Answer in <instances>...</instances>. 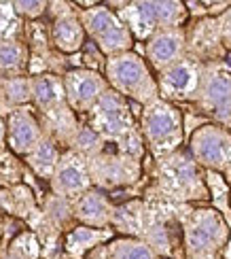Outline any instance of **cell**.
<instances>
[{"instance_id": "cell-33", "label": "cell", "mask_w": 231, "mask_h": 259, "mask_svg": "<svg viewBox=\"0 0 231 259\" xmlns=\"http://www.w3.org/2000/svg\"><path fill=\"white\" fill-rule=\"evenodd\" d=\"M9 249L15 251L24 259H40V255H42V244L32 230H21L15 238L11 240Z\"/></svg>"}, {"instance_id": "cell-27", "label": "cell", "mask_w": 231, "mask_h": 259, "mask_svg": "<svg viewBox=\"0 0 231 259\" xmlns=\"http://www.w3.org/2000/svg\"><path fill=\"white\" fill-rule=\"evenodd\" d=\"M153 11L159 30L184 28L189 21V9L182 0H153Z\"/></svg>"}, {"instance_id": "cell-37", "label": "cell", "mask_w": 231, "mask_h": 259, "mask_svg": "<svg viewBox=\"0 0 231 259\" xmlns=\"http://www.w3.org/2000/svg\"><path fill=\"white\" fill-rule=\"evenodd\" d=\"M7 147V123L5 117H0V149Z\"/></svg>"}, {"instance_id": "cell-28", "label": "cell", "mask_w": 231, "mask_h": 259, "mask_svg": "<svg viewBox=\"0 0 231 259\" xmlns=\"http://www.w3.org/2000/svg\"><path fill=\"white\" fill-rule=\"evenodd\" d=\"M108 246V259H159V255L140 238H123L111 240Z\"/></svg>"}, {"instance_id": "cell-12", "label": "cell", "mask_w": 231, "mask_h": 259, "mask_svg": "<svg viewBox=\"0 0 231 259\" xmlns=\"http://www.w3.org/2000/svg\"><path fill=\"white\" fill-rule=\"evenodd\" d=\"M184 45H187V56L195 58L202 64L223 62L229 58V53L223 45L216 17L191 19L184 26Z\"/></svg>"}, {"instance_id": "cell-21", "label": "cell", "mask_w": 231, "mask_h": 259, "mask_svg": "<svg viewBox=\"0 0 231 259\" xmlns=\"http://www.w3.org/2000/svg\"><path fill=\"white\" fill-rule=\"evenodd\" d=\"M30 94H32V109H34V113H47L66 104L62 77L53 72H42L30 77Z\"/></svg>"}, {"instance_id": "cell-30", "label": "cell", "mask_w": 231, "mask_h": 259, "mask_svg": "<svg viewBox=\"0 0 231 259\" xmlns=\"http://www.w3.org/2000/svg\"><path fill=\"white\" fill-rule=\"evenodd\" d=\"M106 147V143L102 140V136L96 132L94 127H89L85 121L79 123V130H76V134L72 138V143H70V151H74V153H79L83 155L85 159H91L96 157L98 153H102Z\"/></svg>"}, {"instance_id": "cell-32", "label": "cell", "mask_w": 231, "mask_h": 259, "mask_svg": "<svg viewBox=\"0 0 231 259\" xmlns=\"http://www.w3.org/2000/svg\"><path fill=\"white\" fill-rule=\"evenodd\" d=\"M24 26L13 3H0V40H24Z\"/></svg>"}, {"instance_id": "cell-39", "label": "cell", "mask_w": 231, "mask_h": 259, "mask_svg": "<svg viewBox=\"0 0 231 259\" xmlns=\"http://www.w3.org/2000/svg\"><path fill=\"white\" fill-rule=\"evenodd\" d=\"M5 234V217H3V210H0V238H3Z\"/></svg>"}, {"instance_id": "cell-8", "label": "cell", "mask_w": 231, "mask_h": 259, "mask_svg": "<svg viewBox=\"0 0 231 259\" xmlns=\"http://www.w3.org/2000/svg\"><path fill=\"white\" fill-rule=\"evenodd\" d=\"M189 155L204 172L225 175L231 168V132L216 123H202L189 136Z\"/></svg>"}, {"instance_id": "cell-40", "label": "cell", "mask_w": 231, "mask_h": 259, "mask_svg": "<svg viewBox=\"0 0 231 259\" xmlns=\"http://www.w3.org/2000/svg\"><path fill=\"white\" fill-rule=\"evenodd\" d=\"M225 181H227V183H229V181H231V168H229V170H227V172H225Z\"/></svg>"}, {"instance_id": "cell-26", "label": "cell", "mask_w": 231, "mask_h": 259, "mask_svg": "<svg viewBox=\"0 0 231 259\" xmlns=\"http://www.w3.org/2000/svg\"><path fill=\"white\" fill-rule=\"evenodd\" d=\"M142 219H145V202L131 200L121 206H115L111 228L115 232H123L129 238H140L142 232Z\"/></svg>"}, {"instance_id": "cell-19", "label": "cell", "mask_w": 231, "mask_h": 259, "mask_svg": "<svg viewBox=\"0 0 231 259\" xmlns=\"http://www.w3.org/2000/svg\"><path fill=\"white\" fill-rule=\"evenodd\" d=\"M119 19L125 24L129 34L134 40H149L155 32L159 30L155 11H153V0H131V3H123L117 11Z\"/></svg>"}, {"instance_id": "cell-2", "label": "cell", "mask_w": 231, "mask_h": 259, "mask_svg": "<svg viewBox=\"0 0 231 259\" xmlns=\"http://www.w3.org/2000/svg\"><path fill=\"white\" fill-rule=\"evenodd\" d=\"M180 223L182 251L187 255H221L231 238V230L221 210L214 206H187L174 204Z\"/></svg>"}, {"instance_id": "cell-22", "label": "cell", "mask_w": 231, "mask_h": 259, "mask_svg": "<svg viewBox=\"0 0 231 259\" xmlns=\"http://www.w3.org/2000/svg\"><path fill=\"white\" fill-rule=\"evenodd\" d=\"M0 210L24 221H32L38 214V204L28 185H15L9 189H0Z\"/></svg>"}, {"instance_id": "cell-4", "label": "cell", "mask_w": 231, "mask_h": 259, "mask_svg": "<svg viewBox=\"0 0 231 259\" xmlns=\"http://www.w3.org/2000/svg\"><path fill=\"white\" fill-rule=\"evenodd\" d=\"M108 88L123 96L125 100L149 104L155 98H159L155 77L149 68L145 58L138 56L134 51H125L119 56L106 58L104 62V74Z\"/></svg>"}, {"instance_id": "cell-34", "label": "cell", "mask_w": 231, "mask_h": 259, "mask_svg": "<svg viewBox=\"0 0 231 259\" xmlns=\"http://www.w3.org/2000/svg\"><path fill=\"white\" fill-rule=\"evenodd\" d=\"M47 7H49L47 0H15V3H13L15 13L21 19H26V21L40 19L42 15L47 13Z\"/></svg>"}, {"instance_id": "cell-43", "label": "cell", "mask_w": 231, "mask_h": 259, "mask_svg": "<svg viewBox=\"0 0 231 259\" xmlns=\"http://www.w3.org/2000/svg\"><path fill=\"white\" fill-rule=\"evenodd\" d=\"M221 259H223V257H221Z\"/></svg>"}, {"instance_id": "cell-35", "label": "cell", "mask_w": 231, "mask_h": 259, "mask_svg": "<svg viewBox=\"0 0 231 259\" xmlns=\"http://www.w3.org/2000/svg\"><path fill=\"white\" fill-rule=\"evenodd\" d=\"M218 21V30H221V38H223V45L227 49V53H231V7L216 17Z\"/></svg>"}, {"instance_id": "cell-38", "label": "cell", "mask_w": 231, "mask_h": 259, "mask_svg": "<svg viewBox=\"0 0 231 259\" xmlns=\"http://www.w3.org/2000/svg\"><path fill=\"white\" fill-rule=\"evenodd\" d=\"M184 259H221V255H187Z\"/></svg>"}, {"instance_id": "cell-15", "label": "cell", "mask_w": 231, "mask_h": 259, "mask_svg": "<svg viewBox=\"0 0 231 259\" xmlns=\"http://www.w3.org/2000/svg\"><path fill=\"white\" fill-rule=\"evenodd\" d=\"M5 123H7V149L17 157L19 155L26 157L45 136L32 106L11 111L5 117Z\"/></svg>"}, {"instance_id": "cell-29", "label": "cell", "mask_w": 231, "mask_h": 259, "mask_svg": "<svg viewBox=\"0 0 231 259\" xmlns=\"http://www.w3.org/2000/svg\"><path fill=\"white\" fill-rule=\"evenodd\" d=\"M40 210H42V217L49 221L51 228H56L60 234L64 230H70V223L74 221V217H72V202L64 200L60 196H53V193L49 198H45Z\"/></svg>"}, {"instance_id": "cell-13", "label": "cell", "mask_w": 231, "mask_h": 259, "mask_svg": "<svg viewBox=\"0 0 231 259\" xmlns=\"http://www.w3.org/2000/svg\"><path fill=\"white\" fill-rule=\"evenodd\" d=\"M66 104L76 115H87L98 98L108 90V83L94 68H68L62 74Z\"/></svg>"}, {"instance_id": "cell-23", "label": "cell", "mask_w": 231, "mask_h": 259, "mask_svg": "<svg viewBox=\"0 0 231 259\" xmlns=\"http://www.w3.org/2000/svg\"><path fill=\"white\" fill-rule=\"evenodd\" d=\"M32 106L30 77H7L0 79V117H7L11 111Z\"/></svg>"}, {"instance_id": "cell-6", "label": "cell", "mask_w": 231, "mask_h": 259, "mask_svg": "<svg viewBox=\"0 0 231 259\" xmlns=\"http://www.w3.org/2000/svg\"><path fill=\"white\" fill-rule=\"evenodd\" d=\"M79 19L83 24L85 36H89L96 49L106 58L119 56V53L131 51L134 38L129 30L119 19L117 11L106 5H96L91 9H79Z\"/></svg>"}, {"instance_id": "cell-1", "label": "cell", "mask_w": 231, "mask_h": 259, "mask_svg": "<svg viewBox=\"0 0 231 259\" xmlns=\"http://www.w3.org/2000/svg\"><path fill=\"white\" fill-rule=\"evenodd\" d=\"M151 196L168 204L193 206L210 200V191L206 185L204 170L193 161L189 151L178 149L172 155L155 159V187Z\"/></svg>"}, {"instance_id": "cell-41", "label": "cell", "mask_w": 231, "mask_h": 259, "mask_svg": "<svg viewBox=\"0 0 231 259\" xmlns=\"http://www.w3.org/2000/svg\"><path fill=\"white\" fill-rule=\"evenodd\" d=\"M227 185H229V202H231V181L227 183Z\"/></svg>"}, {"instance_id": "cell-31", "label": "cell", "mask_w": 231, "mask_h": 259, "mask_svg": "<svg viewBox=\"0 0 231 259\" xmlns=\"http://www.w3.org/2000/svg\"><path fill=\"white\" fill-rule=\"evenodd\" d=\"M24 177H26L24 161H19L17 155H13L7 147H3L0 149V189L21 185Z\"/></svg>"}, {"instance_id": "cell-16", "label": "cell", "mask_w": 231, "mask_h": 259, "mask_svg": "<svg viewBox=\"0 0 231 259\" xmlns=\"http://www.w3.org/2000/svg\"><path fill=\"white\" fill-rule=\"evenodd\" d=\"M145 56L149 68L161 72L163 68L172 66L174 62L187 56L184 45V28H168L157 30L147 42H145Z\"/></svg>"}, {"instance_id": "cell-17", "label": "cell", "mask_w": 231, "mask_h": 259, "mask_svg": "<svg viewBox=\"0 0 231 259\" xmlns=\"http://www.w3.org/2000/svg\"><path fill=\"white\" fill-rule=\"evenodd\" d=\"M115 212V204L104 191L91 187L85 191L83 196L72 200V217L79 221V225H87V228H111Z\"/></svg>"}, {"instance_id": "cell-7", "label": "cell", "mask_w": 231, "mask_h": 259, "mask_svg": "<svg viewBox=\"0 0 231 259\" xmlns=\"http://www.w3.org/2000/svg\"><path fill=\"white\" fill-rule=\"evenodd\" d=\"M85 117H87L85 123L94 127L106 145L117 143V140H121L138 127L134 113L129 109V102L111 88L98 98V102Z\"/></svg>"}, {"instance_id": "cell-36", "label": "cell", "mask_w": 231, "mask_h": 259, "mask_svg": "<svg viewBox=\"0 0 231 259\" xmlns=\"http://www.w3.org/2000/svg\"><path fill=\"white\" fill-rule=\"evenodd\" d=\"M108 244V242H106ZM106 244H100V246H96L94 251H89L85 255V259H108V246Z\"/></svg>"}, {"instance_id": "cell-11", "label": "cell", "mask_w": 231, "mask_h": 259, "mask_svg": "<svg viewBox=\"0 0 231 259\" xmlns=\"http://www.w3.org/2000/svg\"><path fill=\"white\" fill-rule=\"evenodd\" d=\"M47 13H51V47L66 56L79 53L85 47V30L79 19V9L70 3H49Z\"/></svg>"}, {"instance_id": "cell-3", "label": "cell", "mask_w": 231, "mask_h": 259, "mask_svg": "<svg viewBox=\"0 0 231 259\" xmlns=\"http://www.w3.org/2000/svg\"><path fill=\"white\" fill-rule=\"evenodd\" d=\"M140 134L145 147L155 159L172 155L174 151L182 149L184 143V119L178 106L155 98L142 106L140 113Z\"/></svg>"}, {"instance_id": "cell-14", "label": "cell", "mask_w": 231, "mask_h": 259, "mask_svg": "<svg viewBox=\"0 0 231 259\" xmlns=\"http://www.w3.org/2000/svg\"><path fill=\"white\" fill-rule=\"evenodd\" d=\"M49 185H51L53 196H60L64 200L72 202L79 196H83L85 191H89L94 187L87 159L70 149L62 151L60 161H58L56 172H53V177L49 181Z\"/></svg>"}, {"instance_id": "cell-5", "label": "cell", "mask_w": 231, "mask_h": 259, "mask_svg": "<svg viewBox=\"0 0 231 259\" xmlns=\"http://www.w3.org/2000/svg\"><path fill=\"white\" fill-rule=\"evenodd\" d=\"M195 109L210 123L227 127L231 121V62L229 58L223 62L204 64L200 88L195 94Z\"/></svg>"}, {"instance_id": "cell-9", "label": "cell", "mask_w": 231, "mask_h": 259, "mask_svg": "<svg viewBox=\"0 0 231 259\" xmlns=\"http://www.w3.org/2000/svg\"><path fill=\"white\" fill-rule=\"evenodd\" d=\"M91 185L100 191L131 187L142 179V161L104 147L102 153L87 159Z\"/></svg>"}, {"instance_id": "cell-25", "label": "cell", "mask_w": 231, "mask_h": 259, "mask_svg": "<svg viewBox=\"0 0 231 259\" xmlns=\"http://www.w3.org/2000/svg\"><path fill=\"white\" fill-rule=\"evenodd\" d=\"M30 53L24 40H0V79L26 77Z\"/></svg>"}, {"instance_id": "cell-24", "label": "cell", "mask_w": 231, "mask_h": 259, "mask_svg": "<svg viewBox=\"0 0 231 259\" xmlns=\"http://www.w3.org/2000/svg\"><path fill=\"white\" fill-rule=\"evenodd\" d=\"M60 155H62V149L53 143L51 138L42 136V140L24 157V161H26V166L34 172L38 179L51 181L53 172H56L58 161H60Z\"/></svg>"}, {"instance_id": "cell-20", "label": "cell", "mask_w": 231, "mask_h": 259, "mask_svg": "<svg viewBox=\"0 0 231 259\" xmlns=\"http://www.w3.org/2000/svg\"><path fill=\"white\" fill-rule=\"evenodd\" d=\"M115 236L113 228H87V225H74L66 232L62 240V249L66 259H85V255L94 251L96 246L111 242Z\"/></svg>"}, {"instance_id": "cell-42", "label": "cell", "mask_w": 231, "mask_h": 259, "mask_svg": "<svg viewBox=\"0 0 231 259\" xmlns=\"http://www.w3.org/2000/svg\"><path fill=\"white\" fill-rule=\"evenodd\" d=\"M227 130H229V132H231V121H229V125H227Z\"/></svg>"}, {"instance_id": "cell-18", "label": "cell", "mask_w": 231, "mask_h": 259, "mask_svg": "<svg viewBox=\"0 0 231 259\" xmlns=\"http://www.w3.org/2000/svg\"><path fill=\"white\" fill-rule=\"evenodd\" d=\"M36 117L42 127V134L47 138H51L60 149L64 147V151L70 147L81 121H79V115H76L68 104L60 106V109L47 111V113H36Z\"/></svg>"}, {"instance_id": "cell-10", "label": "cell", "mask_w": 231, "mask_h": 259, "mask_svg": "<svg viewBox=\"0 0 231 259\" xmlns=\"http://www.w3.org/2000/svg\"><path fill=\"white\" fill-rule=\"evenodd\" d=\"M202 70H204V64L191 56H184L178 62H174L172 66L163 68L155 77L159 98L172 104L193 102L197 88H200Z\"/></svg>"}]
</instances>
